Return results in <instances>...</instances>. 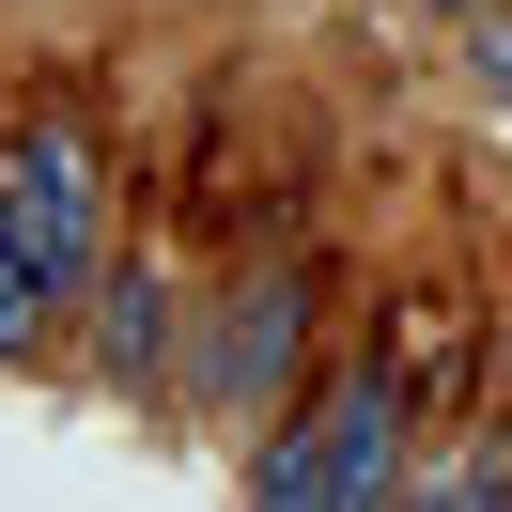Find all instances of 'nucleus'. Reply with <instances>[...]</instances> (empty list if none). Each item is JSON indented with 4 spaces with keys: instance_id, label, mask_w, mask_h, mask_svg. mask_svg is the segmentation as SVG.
Returning a JSON list of instances; mask_svg holds the SVG:
<instances>
[{
    "instance_id": "1",
    "label": "nucleus",
    "mask_w": 512,
    "mask_h": 512,
    "mask_svg": "<svg viewBox=\"0 0 512 512\" xmlns=\"http://www.w3.org/2000/svg\"><path fill=\"white\" fill-rule=\"evenodd\" d=\"M404 481L419 466H404V311H388V342L357 357L311 419H280V435L249 450V497L264 512H388Z\"/></svg>"
},
{
    "instance_id": "2",
    "label": "nucleus",
    "mask_w": 512,
    "mask_h": 512,
    "mask_svg": "<svg viewBox=\"0 0 512 512\" xmlns=\"http://www.w3.org/2000/svg\"><path fill=\"white\" fill-rule=\"evenodd\" d=\"M0 202H16V233H32L47 311H78L94 264L125 249V233H109V156H94V125H78V109H32V125L0 140Z\"/></svg>"
},
{
    "instance_id": "3",
    "label": "nucleus",
    "mask_w": 512,
    "mask_h": 512,
    "mask_svg": "<svg viewBox=\"0 0 512 512\" xmlns=\"http://www.w3.org/2000/svg\"><path fill=\"white\" fill-rule=\"evenodd\" d=\"M295 357H311V264L280 249V264H249V280L218 295V326H202V404H233V419L280 404Z\"/></svg>"
},
{
    "instance_id": "4",
    "label": "nucleus",
    "mask_w": 512,
    "mask_h": 512,
    "mask_svg": "<svg viewBox=\"0 0 512 512\" xmlns=\"http://www.w3.org/2000/svg\"><path fill=\"white\" fill-rule=\"evenodd\" d=\"M78 311H94V373H109V388H171V342H187V326H171V280H156L140 249H109Z\"/></svg>"
},
{
    "instance_id": "5",
    "label": "nucleus",
    "mask_w": 512,
    "mask_h": 512,
    "mask_svg": "<svg viewBox=\"0 0 512 512\" xmlns=\"http://www.w3.org/2000/svg\"><path fill=\"white\" fill-rule=\"evenodd\" d=\"M404 497H419V512H512V435H466L450 466H419Z\"/></svg>"
},
{
    "instance_id": "6",
    "label": "nucleus",
    "mask_w": 512,
    "mask_h": 512,
    "mask_svg": "<svg viewBox=\"0 0 512 512\" xmlns=\"http://www.w3.org/2000/svg\"><path fill=\"white\" fill-rule=\"evenodd\" d=\"M47 326H63V311H47V280H32V233H16V202H0V357H32Z\"/></svg>"
},
{
    "instance_id": "7",
    "label": "nucleus",
    "mask_w": 512,
    "mask_h": 512,
    "mask_svg": "<svg viewBox=\"0 0 512 512\" xmlns=\"http://www.w3.org/2000/svg\"><path fill=\"white\" fill-rule=\"evenodd\" d=\"M466 32H481V78L512 94V0H497V16H466Z\"/></svg>"
},
{
    "instance_id": "8",
    "label": "nucleus",
    "mask_w": 512,
    "mask_h": 512,
    "mask_svg": "<svg viewBox=\"0 0 512 512\" xmlns=\"http://www.w3.org/2000/svg\"><path fill=\"white\" fill-rule=\"evenodd\" d=\"M450 16H497V0H450Z\"/></svg>"
}]
</instances>
